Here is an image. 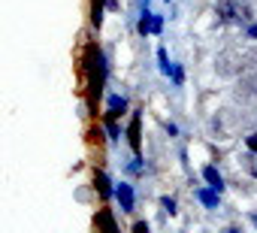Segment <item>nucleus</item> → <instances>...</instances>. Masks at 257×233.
<instances>
[{
    "mask_svg": "<svg viewBox=\"0 0 257 233\" xmlns=\"http://www.w3.org/2000/svg\"><path fill=\"white\" fill-rule=\"evenodd\" d=\"M94 185H97V191H100V197L103 200H109L115 191H112V182L106 179V173H94Z\"/></svg>",
    "mask_w": 257,
    "mask_h": 233,
    "instance_id": "obj_9",
    "label": "nucleus"
},
{
    "mask_svg": "<svg viewBox=\"0 0 257 233\" xmlns=\"http://www.w3.org/2000/svg\"><path fill=\"white\" fill-rule=\"evenodd\" d=\"M124 112H127V100L121 94H112L109 103H106V122H115L118 115H124Z\"/></svg>",
    "mask_w": 257,
    "mask_h": 233,
    "instance_id": "obj_6",
    "label": "nucleus"
},
{
    "mask_svg": "<svg viewBox=\"0 0 257 233\" xmlns=\"http://www.w3.org/2000/svg\"><path fill=\"white\" fill-rule=\"evenodd\" d=\"M170 76H173V82H176V85H182V82H185V73H182V67H176V64H173V73H170Z\"/></svg>",
    "mask_w": 257,
    "mask_h": 233,
    "instance_id": "obj_19",
    "label": "nucleus"
},
{
    "mask_svg": "<svg viewBox=\"0 0 257 233\" xmlns=\"http://www.w3.org/2000/svg\"><path fill=\"white\" fill-rule=\"evenodd\" d=\"M218 194H221V191H215L212 185H209V191H206V188H203V191H197L200 203H203V206H209V209H215V206H218Z\"/></svg>",
    "mask_w": 257,
    "mask_h": 233,
    "instance_id": "obj_12",
    "label": "nucleus"
},
{
    "mask_svg": "<svg viewBox=\"0 0 257 233\" xmlns=\"http://www.w3.org/2000/svg\"><path fill=\"white\" fill-rule=\"evenodd\" d=\"M164 31V16H155V22H152V34H161Z\"/></svg>",
    "mask_w": 257,
    "mask_h": 233,
    "instance_id": "obj_21",
    "label": "nucleus"
},
{
    "mask_svg": "<svg viewBox=\"0 0 257 233\" xmlns=\"http://www.w3.org/2000/svg\"><path fill=\"white\" fill-rule=\"evenodd\" d=\"M161 206H164V212L176 215V200H173V197H164V200H161Z\"/></svg>",
    "mask_w": 257,
    "mask_h": 233,
    "instance_id": "obj_17",
    "label": "nucleus"
},
{
    "mask_svg": "<svg viewBox=\"0 0 257 233\" xmlns=\"http://www.w3.org/2000/svg\"><path fill=\"white\" fill-rule=\"evenodd\" d=\"M248 37H251V40H257V25H251V28H248Z\"/></svg>",
    "mask_w": 257,
    "mask_h": 233,
    "instance_id": "obj_23",
    "label": "nucleus"
},
{
    "mask_svg": "<svg viewBox=\"0 0 257 233\" xmlns=\"http://www.w3.org/2000/svg\"><path fill=\"white\" fill-rule=\"evenodd\" d=\"M134 230H137V233H149V224H146V221H137Z\"/></svg>",
    "mask_w": 257,
    "mask_h": 233,
    "instance_id": "obj_22",
    "label": "nucleus"
},
{
    "mask_svg": "<svg viewBox=\"0 0 257 233\" xmlns=\"http://www.w3.org/2000/svg\"><path fill=\"white\" fill-rule=\"evenodd\" d=\"M152 22H155V13H149V10L143 7V19H140V25H137V31H140L143 37H149V34H152Z\"/></svg>",
    "mask_w": 257,
    "mask_h": 233,
    "instance_id": "obj_13",
    "label": "nucleus"
},
{
    "mask_svg": "<svg viewBox=\"0 0 257 233\" xmlns=\"http://www.w3.org/2000/svg\"><path fill=\"white\" fill-rule=\"evenodd\" d=\"M236 100L242 106H257V73L254 76H242V82L236 88Z\"/></svg>",
    "mask_w": 257,
    "mask_h": 233,
    "instance_id": "obj_4",
    "label": "nucleus"
},
{
    "mask_svg": "<svg viewBox=\"0 0 257 233\" xmlns=\"http://www.w3.org/2000/svg\"><path fill=\"white\" fill-rule=\"evenodd\" d=\"M242 67H245V52L242 49H227L215 58V73L224 76V79L242 76Z\"/></svg>",
    "mask_w": 257,
    "mask_h": 233,
    "instance_id": "obj_2",
    "label": "nucleus"
},
{
    "mask_svg": "<svg viewBox=\"0 0 257 233\" xmlns=\"http://www.w3.org/2000/svg\"><path fill=\"white\" fill-rule=\"evenodd\" d=\"M158 61H161V73H173V64H170V58H167V49H158Z\"/></svg>",
    "mask_w": 257,
    "mask_h": 233,
    "instance_id": "obj_15",
    "label": "nucleus"
},
{
    "mask_svg": "<svg viewBox=\"0 0 257 233\" xmlns=\"http://www.w3.org/2000/svg\"><path fill=\"white\" fill-rule=\"evenodd\" d=\"M242 164H245V170L257 179V152H251V149H248V155L242 158Z\"/></svg>",
    "mask_w": 257,
    "mask_h": 233,
    "instance_id": "obj_14",
    "label": "nucleus"
},
{
    "mask_svg": "<svg viewBox=\"0 0 257 233\" xmlns=\"http://www.w3.org/2000/svg\"><path fill=\"white\" fill-rule=\"evenodd\" d=\"M85 76H88L91 103H97V97L103 94V82H106V58L97 46H88V52H85Z\"/></svg>",
    "mask_w": 257,
    "mask_h": 233,
    "instance_id": "obj_1",
    "label": "nucleus"
},
{
    "mask_svg": "<svg viewBox=\"0 0 257 233\" xmlns=\"http://www.w3.org/2000/svg\"><path fill=\"white\" fill-rule=\"evenodd\" d=\"M215 13H218V19L227 22V25H242V22L251 19V10H248L245 4H239V0H221V4L215 7Z\"/></svg>",
    "mask_w": 257,
    "mask_h": 233,
    "instance_id": "obj_3",
    "label": "nucleus"
},
{
    "mask_svg": "<svg viewBox=\"0 0 257 233\" xmlns=\"http://www.w3.org/2000/svg\"><path fill=\"white\" fill-rule=\"evenodd\" d=\"M109 7V0H91V25L100 28L103 25V10Z\"/></svg>",
    "mask_w": 257,
    "mask_h": 233,
    "instance_id": "obj_10",
    "label": "nucleus"
},
{
    "mask_svg": "<svg viewBox=\"0 0 257 233\" xmlns=\"http://www.w3.org/2000/svg\"><path fill=\"white\" fill-rule=\"evenodd\" d=\"M97 224H100V227H109V230H115V221L109 218V212H103V215L97 218Z\"/></svg>",
    "mask_w": 257,
    "mask_h": 233,
    "instance_id": "obj_18",
    "label": "nucleus"
},
{
    "mask_svg": "<svg viewBox=\"0 0 257 233\" xmlns=\"http://www.w3.org/2000/svg\"><path fill=\"white\" fill-rule=\"evenodd\" d=\"M115 197H118V203H121V212H134L137 194H134V188L127 185V182H121V185L115 188Z\"/></svg>",
    "mask_w": 257,
    "mask_h": 233,
    "instance_id": "obj_5",
    "label": "nucleus"
},
{
    "mask_svg": "<svg viewBox=\"0 0 257 233\" xmlns=\"http://www.w3.org/2000/svg\"><path fill=\"white\" fill-rule=\"evenodd\" d=\"M203 179H206V182H209L215 191H224V179H221L218 167H212V164H209V167H203Z\"/></svg>",
    "mask_w": 257,
    "mask_h": 233,
    "instance_id": "obj_8",
    "label": "nucleus"
},
{
    "mask_svg": "<svg viewBox=\"0 0 257 233\" xmlns=\"http://www.w3.org/2000/svg\"><path fill=\"white\" fill-rule=\"evenodd\" d=\"M106 131H109V140H112V143H118V140H121V131H118V125H115V122H109V125H106Z\"/></svg>",
    "mask_w": 257,
    "mask_h": 233,
    "instance_id": "obj_16",
    "label": "nucleus"
},
{
    "mask_svg": "<svg viewBox=\"0 0 257 233\" xmlns=\"http://www.w3.org/2000/svg\"><path fill=\"white\" fill-rule=\"evenodd\" d=\"M245 146H248L251 152H257V131H251V134L245 137Z\"/></svg>",
    "mask_w": 257,
    "mask_h": 233,
    "instance_id": "obj_20",
    "label": "nucleus"
},
{
    "mask_svg": "<svg viewBox=\"0 0 257 233\" xmlns=\"http://www.w3.org/2000/svg\"><path fill=\"white\" fill-rule=\"evenodd\" d=\"M140 125H143L140 112H134V115H131V128H127V140H131V149H134V152H140V146H143V137H140Z\"/></svg>",
    "mask_w": 257,
    "mask_h": 233,
    "instance_id": "obj_7",
    "label": "nucleus"
},
{
    "mask_svg": "<svg viewBox=\"0 0 257 233\" xmlns=\"http://www.w3.org/2000/svg\"><path fill=\"white\" fill-rule=\"evenodd\" d=\"M257 73V46L245 49V67H242V76H254Z\"/></svg>",
    "mask_w": 257,
    "mask_h": 233,
    "instance_id": "obj_11",
    "label": "nucleus"
},
{
    "mask_svg": "<svg viewBox=\"0 0 257 233\" xmlns=\"http://www.w3.org/2000/svg\"><path fill=\"white\" fill-rule=\"evenodd\" d=\"M251 221H254V224H257V212H254V215H251Z\"/></svg>",
    "mask_w": 257,
    "mask_h": 233,
    "instance_id": "obj_24",
    "label": "nucleus"
}]
</instances>
